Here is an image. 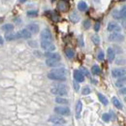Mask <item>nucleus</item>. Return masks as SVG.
<instances>
[{"label":"nucleus","mask_w":126,"mask_h":126,"mask_svg":"<svg viewBox=\"0 0 126 126\" xmlns=\"http://www.w3.org/2000/svg\"><path fill=\"white\" fill-rule=\"evenodd\" d=\"M112 104H113L117 109H119V110L122 109V105H121V103L119 102V100H118L116 97H112Z\"/></svg>","instance_id":"obj_25"},{"label":"nucleus","mask_w":126,"mask_h":126,"mask_svg":"<svg viewBox=\"0 0 126 126\" xmlns=\"http://www.w3.org/2000/svg\"><path fill=\"white\" fill-rule=\"evenodd\" d=\"M3 42H4V41H3V39H2V37L0 36V45H2V44H3Z\"/></svg>","instance_id":"obj_40"},{"label":"nucleus","mask_w":126,"mask_h":126,"mask_svg":"<svg viewBox=\"0 0 126 126\" xmlns=\"http://www.w3.org/2000/svg\"><path fill=\"white\" fill-rule=\"evenodd\" d=\"M124 84H126V76H123L122 78H120V79L115 82V85H116L117 87H121V86H123Z\"/></svg>","instance_id":"obj_20"},{"label":"nucleus","mask_w":126,"mask_h":126,"mask_svg":"<svg viewBox=\"0 0 126 126\" xmlns=\"http://www.w3.org/2000/svg\"><path fill=\"white\" fill-rule=\"evenodd\" d=\"M51 93L54 95H57V96H65L68 93V88L65 84H57V85H54L53 87H51L50 89Z\"/></svg>","instance_id":"obj_2"},{"label":"nucleus","mask_w":126,"mask_h":126,"mask_svg":"<svg viewBox=\"0 0 126 126\" xmlns=\"http://www.w3.org/2000/svg\"><path fill=\"white\" fill-rule=\"evenodd\" d=\"M97 57H98V60H103L104 59V52L102 50H100L98 55H97Z\"/></svg>","instance_id":"obj_33"},{"label":"nucleus","mask_w":126,"mask_h":126,"mask_svg":"<svg viewBox=\"0 0 126 126\" xmlns=\"http://www.w3.org/2000/svg\"><path fill=\"white\" fill-rule=\"evenodd\" d=\"M91 39H92V42L94 43L95 45H99V44H100V38H99V36H97V35H93Z\"/></svg>","instance_id":"obj_28"},{"label":"nucleus","mask_w":126,"mask_h":126,"mask_svg":"<svg viewBox=\"0 0 126 126\" xmlns=\"http://www.w3.org/2000/svg\"><path fill=\"white\" fill-rule=\"evenodd\" d=\"M119 93L122 95H126V87H122V88L119 90Z\"/></svg>","instance_id":"obj_37"},{"label":"nucleus","mask_w":126,"mask_h":126,"mask_svg":"<svg viewBox=\"0 0 126 126\" xmlns=\"http://www.w3.org/2000/svg\"><path fill=\"white\" fill-rule=\"evenodd\" d=\"M91 72H92V74L93 75H99L100 73H101V69H100V67L99 66H97V65H94V66H92V68H91Z\"/></svg>","instance_id":"obj_26"},{"label":"nucleus","mask_w":126,"mask_h":126,"mask_svg":"<svg viewBox=\"0 0 126 126\" xmlns=\"http://www.w3.org/2000/svg\"><path fill=\"white\" fill-rule=\"evenodd\" d=\"M38 15V12L35 11V10H31V11H28L27 12V16H35Z\"/></svg>","instance_id":"obj_31"},{"label":"nucleus","mask_w":126,"mask_h":126,"mask_svg":"<svg viewBox=\"0 0 126 126\" xmlns=\"http://www.w3.org/2000/svg\"><path fill=\"white\" fill-rule=\"evenodd\" d=\"M48 121L53 124H56V125H62V124L66 123V120L60 115H51V116H49Z\"/></svg>","instance_id":"obj_4"},{"label":"nucleus","mask_w":126,"mask_h":126,"mask_svg":"<svg viewBox=\"0 0 126 126\" xmlns=\"http://www.w3.org/2000/svg\"><path fill=\"white\" fill-rule=\"evenodd\" d=\"M99 29H100V23H99V22H96L94 25V30L97 32V31H99Z\"/></svg>","instance_id":"obj_36"},{"label":"nucleus","mask_w":126,"mask_h":126,"mask_svg":"<svg viewBox=\"0 0 126 126\" xmlns=\"http://www.w3.org/2000/svg\"><path fill=\"white\" fill-rule=\"evenodd\" d=\"M46 64L48 67H57L60 65V61L56 60V59H51V58H47Z\"/></svg>","instance_id":"obj_13"},{"label":"nucleus","mask_w":126,"mask_h":126,"mask_svg":"<svg viewBox=\"0 0 126 126\" xmlns=\"http://www.w3.org/2000/svg\"><path fill=\"white\" fill-rule=\"evenodd\" d=\"M41 47L45 49L46 51H53L55 49V46L52 44L51 41L47 40H42L41 41Z\"/></svg>","instance_id":"obj_3"},{"label":"nucleus","mask_w":126,"mask_h":126,"mask_svg":"<svg viewBox=\"0 0 126 126\" xmlns=\"http://www.w3.org/2000/svg\"><path fill=\"white\" fill-rule=\"evenodd\" d=\"M118 15L119 18H126V5H124L120 10H118Z\"/></svg>","instance_id":"obj_23"},{"label":"nucleus","mask_w":126,"mask_h":126,"mask_svg":"<svg viewBox=\"0 0 126 126\" xmlns=\"http://www.w3.org/2000/svg\"><path fill=\"white\" fill-rule=\"evenodd\" d=\"M56 126H60V125H56Z\"/></svg>","instance_id":"obj_44"},{"label":"nucleus","mask_w":126,"mask_h":126,"mask_svg":"<svg viewBox=\"0 0 126 126\" xmlns=\"http://www.w3.org/2000/svg\"><path fill=\"white\" fill-rule=\"evenodd\" d=\"M98 98H99V100H100V102L103 104V105H105V106H107L108 104H109V101H108V99L104 96L103 94H101V93H98Z\"/></svg>","instance_id":"obj_24"},{"label":"nucleus","mask_w":126,"mask_h":126,"mask_svg":"<svg viewBox=\"0 0 126 126\" xmlns=\"http://www.w3.org/2000/svg\"><path fill=\"white\" fill-rule=\"evenodd\" d=\"M70 19L73 21V22H78L79 20V16L77 15V13H72L70 15Z\"/></svg>","instance_id":"obj_27"},{"label":"nucleus","mask_w":126,"mask_h":126,"mask_svg":"<svg viewBox=\"0 0 126 126\" xmlns=\"http://www.w3.org/2000/svg\"><path fill=\"white\" fill-rule=\"evenodd\" d=\"M55 102H56L57 104H61V105H67V104L69 103L67 99L63 98V97H61V96L56 97V98H55Z\"/></svg>","instance_id":"obj_21"},{"label":"nucleus","mask_w":126,"mask_h":126,"mask_svg":"<svg viewBox=\"0 0 126 126\" xmlns=\"http://www.w3.org/2000/svg\"><path fill=\"white\" fill-rule=\"evenodd\" d=\"M45 55H46L47 58L56 59V60H59V61H60V59H61V57H60V55H59L58 53H56V52H52V51H47V52H46Z\"/></svg>","instance_id":"obj_14"},{"label":"nucleus","mask_w":126,"mask_h":126,"mask_svg":"<svg viewBox=\"0 0 126 126\" xmlns=\"http://www.w3.org/2000/svg\"><path fill=\"white\" fill-rule=\"evenodd\" d=\"M28 31L30 32L31 34H36L39 31V25L36 24V23H29L27 25V28H26Z\"/></svg>","instance_id":"obj_12"},{"label":"nucleus","mask_w":126,"mask_h":126,"mask_svg":"<svg viewBox=\"0 0 126 126\" xmlns=\"http://www.w3.org/2000/svg\"><path fill=\"white\" fill-rule=\"evenodd\" d=\"M80 72L82 73V75H83V76H84V75H85V76H88V74H89V73H88V71H87V70H86L84 67H81Z\"/></svg>","instance_id":"obj_34"},{"label":"nucleus","mask_w":126,"mask_h":126,"mask_svg":"<svg viewBox=\"0 0 126 126\" xmlns=\"http://www.w3.org/2000/svg\"><path fill=\"white\" fill-rule=\"evenodd\" d=\"M14 29V25L11 23H6L2 26V30L5 32H12Z\"/></svg>","instance_id":"obj_18"},{"label":"nucleus","mask_w":126,"mask_h":126,"mask_svg":"<svg viewBox=\"0 0 126 126\" xmlns=\"http://www.w3.org/2000/svg\"><path fill=\"white\" fill-rule=\"evenodd\" d=\"M111 75L113 78H122L126 75V68H116L111 71Z\"/></svg>","instance_id":"obj_6"},{"label":"nucleus","mask_w":126,"mask_h":126,"mask_svg":"<svg viewBox=\"0 0 126 126\" xmlns=\"http://www.w3.org/2000/svg\"><path fill=\"white\" fill-rule=\"evenodd\" d=\"M109 40L110 42H121L124 40V37L118 32H112L109 36Z\"/></svg>","instance_id":"obj_7"},{"label":"nucleus","mask_w":126,"mask_h":126,"mask_svg":"<svg viewBox=\"0 0 126 126\" xmlns=\"http://www.w3.org/2000/svg\"><path fill=\"white\" fill-rule=\"evenodd\" d=\"M91 92V90H90V88L88 87V86H84L83 88H82V91H81V93L83 95H87L89 94Z\"/></svg>","instance_id":"obj_29"},{"label":"nucleus","mask_w":126,"mask_h":126,"mask_svg":"<svg viewBox=\"0 0 126 126\" xmlns=\"http://www.w3.org/2000/svg\"><path fill=\"white\" fill-rule=\"evenodd\" d=\"M31 35L32 34L27 29H21L20 31L16 33L17 38H22V39H29V38H31Z\"/></svg>","instance_id":"obj_9"},{"label":"nucleus","mask_w":126,"mask_h":126,"mask_svg":"<svg viewBox=\"0 0 126 126\" xmlns=\"http://www.w3.org/2000/svg\"><path fill=\"white\" fill-rule=\"evenodd\" d=\"M107 29H108V31H110V32H119L121 30V27H120L119 24H117L116 22L110 21V23L108 24Z\"/></svg>","instance_id":"obj_8"},{"label":"nucleus","mask_w":126,"mask_h":126,"mask_svg":"<svg viewBox=\"0 0 126 126\" xmlns=\"http://www.w3.org/2000/svg\"><path fill=\"white\" fill-rule=\"evenodd\" d=\"M5 39L7 41H13V40H16L17 39V36L15 33H12V32H7L5 34Z\"/></svg>","instance_id":"obj_17"},{"label":"nucleus","mask_w":126,"mask_h":126,"mask_svg":"<svg viewBox=\"0 0 126 126\" xmlns=\"http://www.w3.org/2000/svg\"><path fill=\"white\" fill-rule=\"evenodd\" d=\"M81 110H82V103H81V101H78V103L76 105V117L77 118H79Z\"/></svg>","instance_id":"obj_16"},{"label":"nucleus","mask_w":126,"mask_h":126,"mask_svg":"<svg viewBox=\"0 0 126 126\" xmlns=\"http://www.w3.org/2000/svg\"><path fill=\"white\" fill-rule=\"evenodd\" d=\"M25 1H26V0H19V2H20V3H24Z\"/></svg>","instance_id":"obj_41"},{"label":"nucleus","mask_w":126,"mask_h":126,"mask_svg":"<svg viewBox=\"0 0 126 126\" xmlns=\"http://www.w3.org/2000/svg\"><path fill=\"white\" fill-rule=\"evenodd\" d=\"M65 54H66V56L68 57V58H73L74 57V55H75V52H74V50L72 49V48H70V47H68V48H66L65 49Z\"/></svg>","instance_id":"obj_22"},{"label":"nucleus","mask_w":126,"mask_h":126,"mask_svg":"<svg viewBox=\"0 0 126 126\" xmlns=\"http://www.w3.org/2000/svg\"><path fill=\"white\" fill-rule=\"evenodd\" d=\"M122 26L124 29H126V18H123V20H122Z\"/></svg>","instance_id":"obj_39"},{"label":"nucleus","mask_w":126,"mask_h":126,"mask_svg":"<svg viewBox=\"0 0 126 126\" xmlns=\"http://www.w3.org/2000/svg\"><path fill=\"white\" fill-rule=\"evenodd\" d=\"M87 4L84 2V1H80L79 2V4H78V9H79V11H81V12H84V11H86L87 10Z\"/></svg>","instance_id":"obj_19"},{"label":"nucleus","mask_w":126,"mask_h":126,"mask_svg":"<svg viewBox=\"0 0 126 126\" xmlns=\"http://www.w3.org/2000/svg\"><path fill=\"white\" fill-rule=\"evenodd\" d=\"M124 101H125V102H126V97H125V99H124Z\"/></svg>","instance_id":"obj_43"},{"label":"nucleus","mask_w":126,"mask_h":126,"mask_svg":"<svg viewBox=\"0 0 126 126\" xmlns=\"http://www.w3.org/2000/svg\"><path fill=\"white\" fill-rule=\"evenodd\" d=\"M107 54H108V60L110 62H112L113 59H114V56H115V53H114V50L111 48V47H109L107 49Z\"/></svg>","instance_id":"obj_15"},{"label":"nucleus","mask_w":126,"mask_h":126,"mask_svg":"<svg viewBox=\"0 0 126 126\" xmlns=\"http://www.w3.org/2000/svg\"><path fill=\"white\" fill-rule=\"evenodd\" d=\"M102 119H103L105 122H109L110 119V115L109 113H104V114L102 115Z\"/></svg>","instance_id":"obj_30"},{"label":"nucleus","mask_w":126,"mask_h":126,"mask_svg":"<svg viewBox=\"0 0 126 126\" xmlns=\"http://www.w3.org/2000/svg\"><path fill=\"white\" fill-rule=\"evenodd\" d=\"M2 20H3V18H2V17H0V22H1Z\"/></svg>","instance_id":"obj_42"},{"label":"nucleus","mask_w":126,"mask_h":126,"mask_svg":"<svg viewBox=\"0 0 126 126\" xmlns=\"http://www.w3.org/2000/svg\"><path fill=\"white\" fill-rule=\"evenodd\" d=\"M66 70L64 68H56L50 71L47 74V78L52 80H59V81H64L66 79Z\"/></svg>","instance_id":"obj_1"},{"label":"nucleus","mask_w":126,"mask_h":126,"mask_svg":"<svg viewBox=\"0 0 126 126\" xmlns=\"http://www.w3.org/2000/svg\"><path fill=\"white\" fill-rule=\"evenodd\" d=\"M79 46H80V47H83V43H82V38H81V36L79 37Z\"/></svg>","instance_id":"obj_38"},{"label":"nucleus","mask_w":126,"mask_h":126,"mask_svg":"<svg viewBox=\"0 0 126 126\" xmlns=\"http://www.w3.org/2000/svg\"><path fill=\"white\" fill-rule=\"evenodd\" d=\"M83 27H84V29H88L90 27V21L88 19H86V20L83 21Z\"/></svg>","instance_id":"obj_32"},{"label":"nucleus","mask_w":126,"mask_h":126,"mask_svg":"<svg viewBox=\"0 0 126 126\" xmlns=\"http://www.w3.org/2000/svg\"><path fill=\"white\" fill-rule=\"evenodd\" d=\"M54 112H55L56 114L65 115V116H68V115H70V113H71L70 109L67 108V107H55V108H54Z\"/></svg>","instance_id":"obj_5"},{"label":"nucleus","mask_w":126,"mask_h":126,"mask_svg":"<svg viewBox=\"0 0 126 126\" xmlns=\"http://www.w3.org/2000/svg\"><path fill=\"white\" fill-rule=\"evenodd\" d=\"M73 85H74V88H75V90H76V91H78V90H79V83H78V82H77L76 80L74 81V83H73Z\"/></svg>","instance_id":"obj_35"},{"label":"nucleus","mask_w":126,"mask_h":126,"mask_svg":"<svg viewBox=\"0 0 126 126\" xmlns=\"http://www.w3.org/2000/svg\"><path fill=\"white\" fill-rule=\"evenodd\" d=\"M73 76H74V79L77 82H82L84 80V76L82 75V73L79 70H75Z\"/></svg>","instance_id":"obj_11"},{"label":"nucleus","mask_w":126,"mask_h":126,"mask_svg":"<svg viewBox=\"0 0 126 126\" xmlns=\"http://www.w3.org/2000/svg\"><path fill=\"white\" fill-rule=\"evenodd\" d=\"M41 39H42V40L51 41V40H52V35H51V32L49 31L47 28L43 29V31L41 32Z\"/></svg>","instance_id":"obj_10"}]
</instances>
